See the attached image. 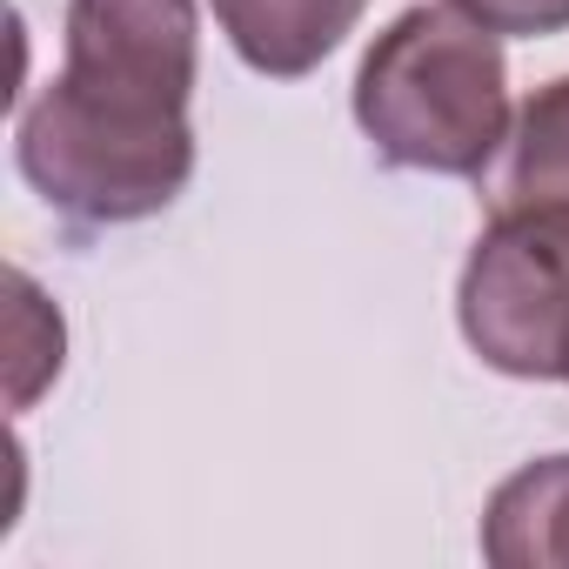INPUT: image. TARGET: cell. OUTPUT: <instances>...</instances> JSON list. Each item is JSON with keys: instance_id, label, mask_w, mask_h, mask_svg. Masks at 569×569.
Wrapping results in <instances>:
<instances>
[{"instance_id": "1", "label": "cell", "mask_w": 569, "mask_h": 569, "mask_svg": "<svg viewBox=\"0 0 569 569\" xmlns=\"http://www.w3.org/2000/svg\"><path fill=\"white\" fill-rule=\"evenodd\" d=\"M194 0H68V61L21 108V174L81 221L161 214L194 174Z\"/></svg>"}, {"instance_id": "2", "label": "cell", "mask_w": 569, "mask_h": 569, "mask_svg": "<svg viewBox=\"0 0 569 569\" xmlns=\"http://www.w3.org/2000/svg\"><path fill=\"white\" fill-rule=\"evenodd\" d=\"M356 121L382 161L416 174H482L509 141L502 34L462 8L396 14L356 74Z\"/></svg>"}, {"instance_id": "3", "label": "cell", "mask_w": 569, "mask_h": 569, "mask_svg": "<svg viewBox=\"0 0 569 569\" xmlns=\"http://www.w3.org/2000/svg\"><path fill=\"white\" fill-rule=\"evenodd\" d=\"M456 316L469 349L522 382H562L569 349V201L496 208L469 248Z\"/></svg>"}, {"instance_id": "4", "label": "cell", "mask_w": 569, "mask_h": 569, "mask_svg": "<svg viewBox=\"0 0 569 569\" xmlns=\"http://www.w3.org/2000/svg\"><path fill=\"white\" fill-rule=\"evenodd\" d=\"M362 8L369 0H214V21L254 74L296 81L356 34Z\"/></svg>"}, {"instance_id": "5", "label": "cell", "mask_w": 569, "mask_h": 569, "mask_svg": "<svg viewBox=\"0 0 569 569\" xmlns=\"http://www.w3.org/2000/svg\"><path fill=\"white\" fill-rule=\"evenodd\" d=\"M482 556L496 569H569V456H542L489 496Z\"/></svg>"}, {"instance_id": "6", "label": "cell", "mask_w": 569, "mask_h": 569, "mask_svg": "<svg viewBox=\"0 0 569 569\" xmlns=\"http://www.w3.org/2000/svg\"><path fill=\"white\" fill-rule=\"evenodd\" d=\"M522 201H569V74L542 81L516 114L496 208H522Z\"/></svg>"}, {"instance_id": "7", "label": "cell", "mask_w": 569, "mask_h": 569, "mask_svg": "<svg viewBox=\"0 0 569 569\" xmlns=\"http://www.w3.org/2000/svg\"><path fill=\"white\" fill-rule=\"evenodd\" d=\"M14 289V316H8V369H14V409H28L41 396L48 376H61V316L41 302V289L28 274L8 281Z\"/></svg>"}, {"instance_id": "8", "label": "cell", "mask_w": 569, "mask_h": 569, "mask_svg": "<svg viewBox=\"0 0 569 569\" xmlns=\"http://www.w3.org/2000/svg\"><path fill=\"white\" fill-rule=\"evenodd\" d=\"M449 8H462L489 34H522V41H542V34L569 28V0H449Z\"/></svg>"}, {"instance_id": "9", "label": "cell", "mask_w": 569, "mask_h": 569, "mask_svg": "<svg viewBox=\"0 0 569 569\" xmlns=\"http://www.w3.org/2000/svg\"><path fill=\"white\" fill-rule=\"evenodd\" d=\"M562 382H569V349H562Z\"/></svg>"}]
</instances>
